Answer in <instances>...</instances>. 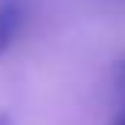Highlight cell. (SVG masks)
I'll use <instances>...</instances> for the list:
<instances>
[{
	"label": "cell",
	"mask_w": 125,
	"mask_h": 125,
	"mask_svg": "<svg viewBox=\"0 0 125 125\" xmlns=\"http://www.w3.org/2000/svg\"><path fill=\"white\" fill-rule=\"evenodd\" d=\"M23 23H26V3L23 0H0V57L11 48Z\"/></svg>",
	"instance_id": "cell-1"
},
{
	"label": "cell",
	"mask_w": 125,
	"mask_h": 125,
	"mask_svg": "<svg viewBox=\"0 0 125 125\" xmlns=\"http://www.w3.org/2000/svg\"><path fill=\"white\" fill-rule=\"evenodd\" d=\"M117 85H119V91H125V60L117 65Z\"/></svg>",
	"instance_id": "cell-2"
},
{
	"label": "cell",
	"mask_w": 125,
	"mask_h": 125,
	"mask_svg": "<svg viewBox=\"0 0 125 125\" xmlns=\"http://www.w3.org/2000/svg\"><path fill=\"white\" fill-rule=\"evenodd\" d=\"M0 125H9V119H6V117H0Z\"/></svg>",
	"instance_id": "cell-3"
},
{
	"label": "cell",
	"mask_w": 125,
	"mask_h": 125,
	"mask_svg": "<svg viewBox=\"0 0 125 125\" xmlns=\"http://www.w3.org/2000/svg\"><path fill=\"white\" fill-rule=\"evenodd\" d=\"M117 125H125V117H122V119H119V122H117Z\"/></svg>",
	"instance_id": "cell-4"
}]
</instances>
